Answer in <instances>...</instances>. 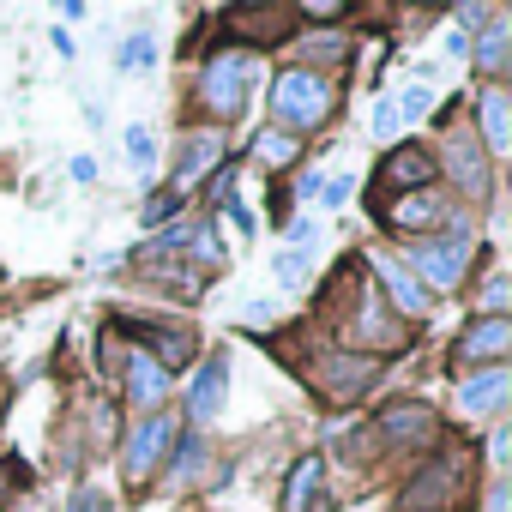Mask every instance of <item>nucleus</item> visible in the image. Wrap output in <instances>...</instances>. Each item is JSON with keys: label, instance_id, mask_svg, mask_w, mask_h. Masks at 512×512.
Returning <instances> with one entry per match:
<instances>
[{"label": "nucleus", "instance_id": "1", "mask_svg": "<svg viewBox=\"0 0 512 512\" xmlns=\"http://www.w3.org/2000/svg\"><path fill=\"white\" fill-rule=\"evenodd\" d=\"M272 115H278L290 133H314V127L332 115V85H326L320 73H308V67H290V73H278V85H272Z\"/></svg>", "mask_w": 512, "mask_h": 512}, {"label": "nucleus", "instance_id": "2", "mask_svg": "<svg viewBox=\"0 0 512 512\" xmlns=\"http://www.w3.org/2000/svg\"><path fill=\"white\" fill-rule=\"evenodd\" d=\"M470 247H476V235L458 223V229H446L440 241H416L410 247V260H416V284L422 290H452L458 278H464V266H470Z\"/></svg>", "mask_w": 512, "mask_h": 512}, {"label": "nucleus", "instance_id": "3", "mask_svg": "<svg viewBox=\"0 0 512 512\" xmlns=\"http://www.w3.org/2000/svg\"><path fill=\"white\" fill-rule=\"evenodd\" d=\"M247 85H253V55H241V49H223V55H211L205 61V79H199V97H205V109L211 115H241V103H247Z\"/></svg>", "mask_w": 512, "mask_h": 512}, {"label": "nucleus", "instance_id": "4", "mask_svg": "<svg viewBox=\"0 0 512 512\" xmlns=\"http://www.w3.org/2000/svg\"><path fill=\"white\" fill-rule=\"evenodd\" d=\"M175 416H145L133 434H127V464H121V476L139 488V482H151V470L163 464V452H175Z\"/></svg>", "mask_w": 512, "mask_h": 512}, {"label": "nucleus", "instance_id": "5", "mask_svg": "<svg viewBox=\"0 0 512 512\" xmlns=\"http://www.w3.org/2000/svg\"><path fill=\"white\" fill-rule=\"evenodd\" d=\"M506 350H512V320H506V314H482V320L458 338L452 362H458V368H476V362L500 368V356H506Z\"/></svg>", "mask_w": 512, "mask_h": 512}, {"label": "nucleus", "instance_id": "6", "mask_svg": "<svg viewBox=\"0 0 512 512\" xmlns=\"http://www.w3.org/2000/svg\"><path fill=\"white\" fill-rule=\"evenodd\" d=\"M374 362L368 356H326V362H314V380L338 398V404H350V398H362L368 386H374Z\"/></svg>", "mask_w": 512, "mask_h": 512}, {"label": "nucleus", "instance_id": "7", "mask_svg": "<svg viewBox=\"0 0 512 512\" xmlns=\"http://www.w3.org/2000/svg\"><path fill=\"white\" fill-rule=\"evenodd\" d=\"M452 482H458V458H440V464H428L410 488H404V512H446L452 506Z\"/></svg>", "mask_w": 512, "mask_h": 512}, {"label": "nucleus", "instance_id": "8", "mask_svg": "<svg viewBox=\"0 0 512 512\" xmlns=\"http://www.w3.org/2000/svg\"><path fill=\"white\" fill-rule=\"evenodd\" d=\"M506 392H512V374L506 368H482V374H470L458 386V416H488V410H500Z\"/></svg>", "mask_w": 512, "mask_h": 512}, {"label": "nucleus", "instance_id": "9", "mask_svg": "<svg viewBox=\"0 0 512 512\" xmlns=\"http://www.w3.org/2000/svg\"><path fill=\"white\" fill-rule=\"evenodd\" d=\"M380 181H386V187H428V181H434V157H428L422 145H398V151H386Z\"/></svg>", "mask_w": 512, "mask_h": 512}, {"label": "nucleus", "instance_id": "10", "mask_svg": "<svg viewBox=\"0 0 512 512\" xmlns=\"http://www.w3.org/2000/svg\"><path fill=\"white\" fill-rule=\"evenodd\" d=\"M434 223H446V199L434 193V187H416V193H404L398 205H392V229H434Z\"/></svg>", "mask_w": 512, "mask_h": 512}, {"label": "nucleus", "instance_id": "11", "mask_svg": "<svg viewBox=\"0 0 512 512\" xmlns=\"http://www.w3.org/2000/svg\"><path fill=\"white\" fill-rule=\"evenodd\" d=\"M374 272H380L386 296H392V302H398V308H404L410 320H422V314H428V302H434V296H428V290L416 284V272H404V266H392V260H374Z\"/></svg>", "mask_w": 512, "mask_h": 512}, {"label": "nucleus", "instance_id": "12", "mask_svg": "<svg viewBox=\"0 0 512 512\" xmlns=\"http://www.w3.org/2000/svg\"><path fill=\"white\" fill-rule=\"evenodd\" d=\"M127 368H133V374H127V398H133L139 410H157V404H163V392H169V374L157 368V356H145V350H139V356H127Z\"/></svg>", "mask_w": 512, "mask_h": 512}, {"label": "nucleus", "instance_id": "13", "mask_svg": "<svg viewBox=\"0 0 512 512\" xmlns=\"http://www.w3.org/2000/svg\"><path fill=\"white\" fill-rule=\"evenodd\" d=\"M223 392H229V368H223V356H211V362L193 374V398H187L193 422H211V416H217V404H223Z\"/></svg>", "mask_w": 512, "mask_h": 512}, {"label": "nucleus", "instance_id": "14", "mask_svg": "<svg viewBox=\"0 0 512 512\" xmlns=\"http://www.w3.org/2000/svg\"><path fill=\"white\" fill-rule=\"evenodd\" d=\"M476 115H482V145H488V151L500 157V151L512 145V103H506V91H500V85H488V91H482V109H476Z\"/></svg>", "mask_w": 512, "mask_h": 512}, {"label": "nucleus", "instance_id": "15", "mask_svg": "<svg viewBox=\"0 0 512 512\" xmlns=\"http://www.w3.org/2000/svg\"><path fill=\"white\" fill-rule=\"evenodd\" d=\"M320 476H326V464H320V458H302V464L290 470V488H284V512H314Z\"/></svg>", "mask_w": 512, "mask_h": 512}, {"label": "nucleus", "instance_id": "16", "mask_svg": "<svg viewBox=\"0 0 512 512\" xmlns=\"http://www.w3.org/2000/svg\"><path fill=\"white\" fill-rule=\"evenodd\" d=\"M452 181L470 193V199H482L488 193V175H482V157H476V139H452Z\"/></svg>", "mask_w": 512, "mask_h": 512}, {"label": "nucleus", "instance_id": "17", "mask_svg": "<svg viewBox=\"0 0 512 512\" xmlns=\"http://www.w3.org/2000/svg\"><path fill=\"white\" fill-rule=\"evenodd\" d=\"M380 428H386V440H428V434H434V422H428L422 404H392Z\"/></svg>", "mask_w": 512, "mask_h": 512}, {"label": "nucleus", "instance_id": "18", "mask_svg": "<svg viewBox=\"0 0 512 512\" xmlns=\"http://www.w3.org/2000/svg\"><path fill=\"white\" fill-rule=\"evenodd\" d=\"M356 338H368V344H398V326H386V302L368 290V302H362V314H356Z\"/></svg>", "mask_w": 512, "mask_h": 512}, {"label": "nucleus", "instance_id": "19", "mask_svg": "<svg viewBox=\"0 0 512 512\" xmlns=\"http://www.w3.org/2000/svg\"><path fill=\"white\" fill-rule=\"evenodd\" d=\"M506 37H512V31H506V19H494V25L482 31V43H476V61H482V73H488V79H500V67H506Z\"/></svg>", "mask_w": 512, "mask_h": 512}, {"label": "nucleus", "instance_id": "20", "mask_svg": "<svg viewBox=\"0 0 512 512\" xmlns=\"http://www.w3.org/2000/svg\"><path fill=\"white\" fill-rule=\"evenodd\" d=\"M278 290H302L308 284V260H302V253H278Z\"/></svg>", "mask_w": 512, "mask_h": 512}, {"label": "nucleus", "instance_id": "21", "mask_svg": "<svg viewBox=\"0 0 512 512\" xmlns=\"http://www.w3.org/2000/svg\"><path fill=\"white\" fill-rule=\"evenodd\" d=\"M253 151H260L266 163H290L296 157V139L290 133H260V145H253Z\"/></svg>", "mask_w": 512, "mask_h": 512}, {"label": "nucleus", "instance_id": "22", "mask_svg": "<svg viewBox=\"0 0 512 512\" xmlns=\"http://www.w3.org/2000/svg\"><path fill=\"white\" fill-rule=\"evenodd\" d=\"M392 109H398V115H410V121H416V115H428V109H434V91H428V85H410V91H404V97H398V103H392Z\"/></svg>", "mask_w": 512, "mask_h": 512}, {"label": "nucleus", "instance_id": "23", "mask_svg": "<svg viewBox=\"0 0 512 512\" xmlns=\"http://www.w3.org/2000/svg\"><path fill=\"white\" fill-rule=\"evenodd\" d=\"M151 55H157V49H151V37H133V43H121V49H115V61H121V67H151Z\"/></svg>", "mask_w": 512, "mask_h": 512}, {"label": "nucleus", "instance_id": "24", "mask_svg": "<svg viewBox=\"0 0 512 512\" xmlns=\"http://www.w3.org/2000/svg\"><path fill=\"white\" fill-rule=\"evenodd\" d=\"M199 458H205V446H199V440H175V476H181V482L199 470Z\"/></svg>", "mask_w": 512, "mask_h": 512}, {"label": "nucleus", "instance_id": "25", "mask_svg": "<svg viewBox=\"0 0 512 512\" xmlns=\"http://www.w3.org/2000/svg\"><path fill=\"white\" fill-rule=\"evenodd\" d=\"M211 157H217V139H193V145H187V157H181V175H193V169H205Z\"/></svg>", "mask_w": 512, "mask_h": 512}, {"label": "nucleus", "instance_id": "26", "mask_svg": "<svg viewBox=\"0 0 512 512\" xmlns=\"http://www.w3.org/2000/svg\"><path fill=\"white\" fill-rule=\"evenodd\" d=\"M127 151H133L139 163H151V151H157V145H151V133H145V127H127Z\"/></svg>", "mask_w": 512, "mask_h": 512}, {"label": "nucleus", "instance_id": "27", "mask_svg": "<svg viewBox=\"0 0 512 512\" xmlns=\"http://www.w3.org/2000/svg\"><path fill=\"white\" fill-rule=\"evenodd\" d=\"M350 187H356L350 175H332V181L320 187V199H326V205H344V199H350Z\"/></svg>", "mask_w": 512, "mask_h": 512}, {"label": "nucleus", "instance_id": "28", "mask_svg": "<svg viewBox=\"0 0 512 512\" xmlns=\"http://www.w3.org/2000/svg\"><path fill=\"white\" fill-rule=\"evenodd\" d=\"M374 133H380V139H392V133H398V109H392V103H380V109H374Z\"/></svg>", "mask_w": 512, "mask_h": 512}, {"label": "nucleus", "instance_id": "29", "mask_svg": "<svg viewBox=\"0 0 512 512\" xmlns=\"http://www.w3.org/2000/svg\"><path fill=\"white\" fill-rule=\"evenodd\" d=\"M229 187H235V169L223 163V169H217V181H211V205H223V199H229Z\"/></svg>", "mask_w": 512, "mask_h": 512}, {"label": "nucleus", "instance_id": "30", "mask_svg": "<svg viewBox=\"0 0 512 512\" xmlns=\"http://www.w3.org/2000/svg\"><path fill=\"white\" fill-rule=\"evenodd\" d=\"M169 211H175V193H157V199H151V205H145V223H163V217H169Z\"/></svg>", "mask_w": 512, "mask_h": 512}, {"label": "nucleus", "instance_id": "31", "mask_svg": "<svg viewBox=\"0 0 512 512\" xmlns=\"http://www.w3.org/2000/svg\"><path fill=\"white\" fill-rule=\"evenodd\" d=\"M482 302H488V314H500V302H506V278H488V290H482Z\"/></svg>", "mask_w": 512, "mask_h": 512}, {"label": "nucleus", "instance_id": "32", "mask_svg": "<svg viewBox=\"0 0 512 512\" xmlns=\"http://www.w3.org/2000/svg\"><path fill=\"white\" fill-rule=\"evenodd\" d=\"M67 175H73V181H97V163H91V157H73Z\"/></svg>", "mask_w": 512, "mask_h": 512}, {"label": "nucleus", "instance_id": "33", "mask_svg": "<svg viewBox=\"0 0 512 512\" xmlns=\"http://www.w3.org/2000/svg\"><path fill=\"white\" fill-rule=\"evenodd\" d=\"M241 314H247V320H260V326H266V320H272L278 308H272V302H241Z\"/></svg>", "mask_w": 512, "mask_h": 512}, {"label": "nucleus", "instance_id": "34", "mask_svg": "<svg viewBox=\"0 0 512 512\" xmlns=\"http://www.w3.org/2000/svg\"><path fill=\"white\" fill-rule=\"evenodd\" d=\"M73 512H103V494H91V488H85V494H73Z\"/></svg>", "mask_w": 512, "mask_h": 512}, {"label": "nucleus", "instance_id": "35", "mask_svg": "<svg viewBox=\"0 0 512 512\" xmlns=\"http://www.w3.org/2000/svg\"><path fill=\"white\" fill-rule=\"evenodd\" d=\"M290 241H296V247H302V241H314V223H308V217H296V223H290Z\"/></svg>", "mask_w": 512, "mask_h": 512}]
</instances>
